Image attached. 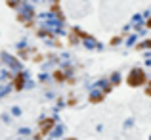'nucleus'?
<instances>
[{"label":"nucleus","instance_id":"obj_1","mask_svg":"<svg viewBox=\"0 0 151 140\" xmlns=\"http://www.w3.org/2000/svg\"><path fill=\"white\" fill-rule=\"evenodd\" d=\"M147 83V77H145L144 69H132L128 75V85L130 86H140V85H145Z\"/></svg>","mask_w":151,"mask_h":140},{"label":"nucleus","instance_id":"obj_2","mask_svg":"<svg viewBox=\"0 0 151 140\" xmlns=\"http://www.w3.org/2000/svg\"><path fill=\"white\" fill-rule=\"evenodd\" d=\"M52 127H54V119H44V121L40 123V133H38V134H37V136H35V138L38 140L40 136H44V134L48 133V131L52 129Z\"/></svg>","mask_w":151,"mask_h":140},{"label":"nucleus","instance_id":"obj_3","mask_svg":"<svg viewBox=\"0 0 151 140\" xmlns=\"http://www.w3.org/2000/svg\"><path fill=\"white\" fill-rule=\"evenodd\" d=\"M21 86H23V75H17V79H15V88L21 90Z\"/></svg>","mask_w":151,"mask_h":140},{"label":"nucleus","instance_id":"obj_4","mask_svg":"<svg viewBox=\"0 0 151 140\" xmlns=\"http://www.w3.org/2000/svg\"><path fill=\"white\" fill-rule=\"evenodd\" d=\"M138 48H151V41H149V42H144V44H140Z\"/></svg>","mask_w":151,"mask_h":140},{"label":"nucleus","instance_id":"obj_5","mask_svg":"<svg viewBox=\"0 0 151 140\" xmlns=\"http://www.w3.org/2000/svg\"><path fill=\"white\" fill-rule=\"evenodd\" d=\"M145 94H147V96H151V81L147 83V88H145Z\"/></svg>","mask_w":151,"mask_h":140},{"label":"nucleus","instance_id":"obj_6","mask_svg":"<svg viewBox=\"0 0 151 140\" xmlns=\"http://www.w3.org/2000/svg\"><path fill=\"white\" fill-rule=\"evenodd\" d=\"M55 79H58V81H63V73H59V71H58V73H55Z\"/></svg>","mask_w":151,"mask_h":140},{"label":"nucleus","instance_id":"obj_7","mask_svg":"<svg viewBox=\"0 0 151 140\" xmlns=\"http://www.w3.org/2000/svg\"><path fill=\"white\" fill-rule=\"evenodd\" d=\"M8 4H10V6H15V4H17V0H8Z\"/></svg>","mask_w":151,"mask_h":140},{"label":"nucleus","instance_id":"obj_8","mask_svg":"<svg viewBox=\"0 0 151 140\" xmlns=\"http://www.w3.org/2000/svg\"><path fill=\"white\" fill-rule=\"evenodd\" d=\"M147 27H151V17H149V19H147Z\"/></svg>","mask_w":151,"mask_h":140}]
</instances>
